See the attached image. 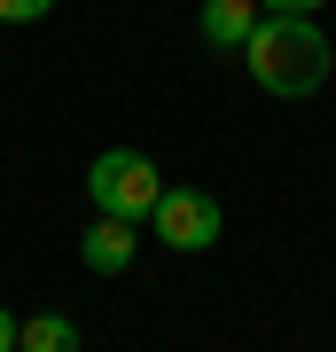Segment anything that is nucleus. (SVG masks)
Wrapping results in <instances>:
<instances>
[{"label": "nucleus", "instance_id": "f257e3e1", "mask_svg": "<svg viewBox=\"0 0 336 352\" xmlns=\"http://www.w3.org/2000/svg\"><path fill=\"white\" fill-rule=\"evenodd\" d=\"M243 63H250V78L274 102H305L328 78L336 55H328V32L313 24V16H258L250 39H243Z\"/></svg>", "mask_w": 336, "mask_h": 352}, {"label": "nucleus", "instance_id": "f03ea898", "mask_svg": "<svg viewBox=\"0 0 336 352\" xmlns=\"http://www.w3.org/2000/svg\"><path fill=\"white\" fill-rule=\"evenodd\" d=\"M87 196H94V212H110V219H149L157 212V196H164V180H157V164L141 157V149H102L94 157V173H87Z\"/></svg>", "mask_w": 336, "mask_h": 352}, {"label": "nucleus", "instance_id": "7ed1b4c3", "mask_svg": "<svg viewBox=\"0 0 336 352\" xmlns=\"http://www.w3.org/2000/svg\"><path fill=\"white\" fill-rule=\"evenodd\" d=\"M149 227H157L164 251H212L219 227H227V212H219L203 188H164V196H157V212H149Z\"/></svg>", "mask_w": 336, "mask_h": 352}, {"label": "nucleus", "instance_id": "20e7f679", "mask_svg": "<svg viewBox=\"0 0 336 352\" xmlns=\"http://www.w3.org/2000/svg\"><path fill=\"white\" fill-rule=\"evenodd\" d=\"M78 251H87L94 274H125V266H133V219L94 212V219H87V235H78Z\"/></svg>", "mask_w": 336, "mask_h": 352}, {"label": "nucleus", "instance_id": "39448f33", "mask_svg": "<svg viewBox=\"0 0 336 352\" xmlns=\"http://www.w3.org/2000/svg\"><path fill=\"white\" fill-rule=\"evenodd\" d=\"M16 352H78V321H71V314H32V321H16Z\"/></svg>", "mask_w": 336, "mask_h": 352}, {"label": "nucleus", "instance_id": "423d86ee", "mask_svg": "<svg viewBox=\"0 0 336 352\" xmlns=\"http://www.w3.org/2000/svg\"><path fill=\"white\" fill-rule=\"evenodd\" d=\"M250 24H258V0H212V8H203V39H212V47H243Z\"/></svg>", "mask_w": 336, "mask_h": 352}, {"label": "nucleus", "instance_id": "0eeeda50", "mask_svg": "<svg viewBox=\"0 0 336 352\" xmlns=\"http://www.w3.org/2000/svg\"><path fill=\"white\" fill-rule=\"evenodd\" d=\"M55 0H0V24H39Z\"/></svg>", "mask_w": 336, "mask_h": 352}, {"label": "nucleus", "instance_id": "6e6552de", "mask_svg": "<svg viewBox=\"0 0 336 352\" xmlns=\"http://www.w3.org/2000/svg\"><path fill=\"white\" fill-rule=\"evenodd\" d=\"M258 8H266V16H313L321 0H258Z\"/></svg>", "mask_w": 336, "mask_h": 352}, {"label": "nucleus", "instance_id": "1a4fd4ad", "mask_svg": "<svg viewBox=\"0 0 336 352\" xmlns=\"http://www.w3.org/2000/svg\"><path fill=\"white\" fill-rule=\"evenodd\" d=\"M0 352H16V314L0 305Z\"/></svg>", "mask_w": 336, "mask_h": 352}]
</instances>
